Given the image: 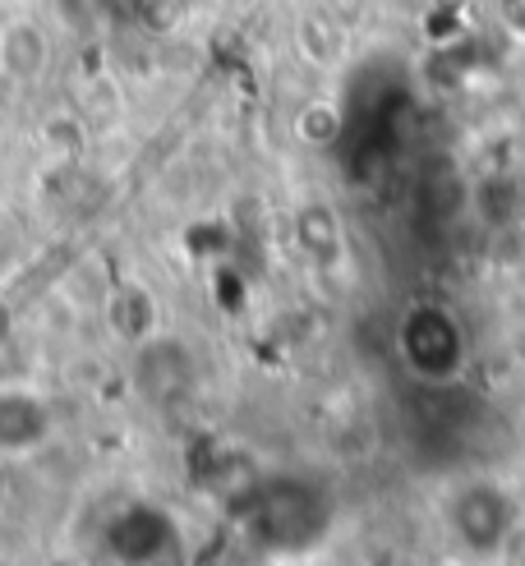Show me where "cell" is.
Segmentation results:
<instances>
[{
	"label": "cell",
	"mask_w": 525,
	"mask_h": 566,
	"mask_svg": "<svg viewBox=\"0 0 525 566\" xmlns=\"http://www.w3.org/2000/svg\"><path fill=\"white\" fill-rule=\"evenodd\" d=\"M401 350L410 359L414 374L424 378H452L465 359V342H461V327L448 308L438 304H420L406 314V327H401Z\"/></svg>",
	"instance_id": "cell-1"
},
{
	"label": "cell",
	"mask_w": 525,
	"mask_h": 566,
	"mask_svg": "<svg viewBox=\"0 0 525 566\" xmlns=\"http://www.w3.org/2000/svg\"><path fill=\"white\" fill-rule=\"evenodd\" d=\"M51 438L46 401L23 382H0V457H28Z\"/></svg>",
	"instance_id": "cell-2"
},
{
	"label": "cell",
	"mask_w": 525,
	"mask_h": 566,
	"mask_svg": "<svg viewBox=\"0 0 525 566\" xmlns=\"http://www.w3.org/2000/svg\"><path fill=\"white\" fill-rule=\"evenodd\" d=\"M51 70V33L38 19L0 23V83L6 88H33Z\"/></svg>",
	"instance_id": "cell-3"
},
{
	"label": "cell",
	"mask_w": 525,
	"mask_h": 566,
	"mask_svg": "<svg viewBox=\"0 0 525 566\" xmlns=\"http://www.w3.org/2000/svg\"><path fill=\"white\" fill-rule=\"evenodd\" d=\"M102 314H106L111 332H116L120 342L148 346L157 336V300H153L148 286H138V281H120V286H111L102 295Z\"/></svg>",
	"instance_id": "cell-4"
},
{
	"label": "cell",
	"mask_w": 525,
	"mask_h": 566,
	"mask_svg": "<svg viewBox=\"0 0 525 566\" xmlns=\"http://www.w3.org/2000/svg\"><path fill=\"white\" fill-rule=\"evenodd\" d=\"M10 263H14V244H10V235H6V226H0V276L10 272Z\"/></svg>",
	"instance_id": "cell-5"
}]
</instances>
